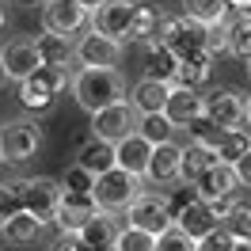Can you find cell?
Listing matches in <instances>:
<instances>
[{
  "mask_svg": "<svg viewBox=\"0 0 251 251\" xmlns=\"http://www.w3.org/2000/svg\"><path fill=\"white\" fill-rule=\"evenodd\" d=\"M156 42H164L179 61L225 53V34H221V27L209 31V27H202V23L187 19L183 12H179V16H168V12H164V23H160V38Z\"/></svg>",
  "mask_w": 251,
  "mask_h": 251,
  "instance_id": "1",
  "label": "cell"
},
{
  "mask_svg": "<svg viewBox=\"0 0 251 251\" xmlns=\"http://www.w3.org/2000/svg\"><path fill=\"white\" fill-rule=\"evenodd\" d=\"M69 92H73L80 110L99 114V110H107L126 99V80L114 69H76L73 80H69Z\"/></svg>",
  "mask_w": 251,
  "mask_h": 251,
  "instance_id": "2",
  "label": "cell"
},
{
  "mask_svg": "<svg viewBox=\"0 0 251 251\" xmlns=\"http://www.w3.org/2000/svg\"><path fill=\"white\" fill-rule=\"evenodd\" d=\"M69 80H73V73H65V69H38L31 80L19 84V103H23V110H27L31 118L50 114V110L57 107V99L65 95Z\"/></svg>",
  "mask_w": 251,
  "mask_h": 251,
  "instance_id": "3",
  "label": "cell"
},
{
  "mask_svg": "<svg viewBox=\"0 0 251 251\" xmlns=\"http://www.w3.org/2000/svg\"><path fill=\"white\" fill-rule=\"evenodd\" d=\"M12 183H16V194H19L23 213L38 217L42 225H53L57 209H61V198H65L61 183L50 179V175H23V179H12Z\"/></svg>",
  "mask_w": 251,
  "mask_h": 251,
  "instance_id": "4",
  "label": "cell"
},
{
  "mask_svg": "<svg viewBox=\"0 0 251 251\" xmlns=\"http://www.w3.org/2000/svg\"><path fill=\"white\" fill-rule=\"evenodd\" d=\"M42 149V126L38 118H12L0 126V164H27Z\"/></svg>",
  "mask_w": 251,
  "mask_h": 251,
  "instance_id": "5",
  "label": "cell"
},
{
  "mask_svg": "<svg viewBox=\"0 0 251 251\" xmlns=\"http://www.w3.org/2000/svg\"><path fill=\"white\" fill-rule=\"evenodd\" d=\"M126 228H137V232H149V236H164L168 228H175V213L168 205V194L145 187V194L126 209Z\"/></svg>",
  "mask_w": 251,
  "mask_h": 251,
  "instance_id": "6",
  "label": "cell"
},
{
  "mask_svg": "<svg viewBox=\"0 0 251 251\" xmlns=\"http://www.w3.org/2000/svg\"><path fill=\"white\" fill-rule=\"evenodd\" d=\"M141 194H145V179L126 175L122 168H114V172L95 179V205H99L103 213H126Z\"/></svg>",
  "mask_w": 251,
  "mask_h": 251,
  "instance_id": "7",
  "label": "cell"
},
{
  "mask_svg": "<svg viewBox=\"0 0 251 251\" xmlns=\"http://www.w3.org/2000/svg\"><path fill=\"white\" fill-rule=\"evenodd\" d=\"M42 31L61 34L73 42L76 34L92 31V12L76 0H50V4H42Z\"/></svg>",
  "mask_w": 251,
  "mask_h": 251,
  "instance_id": "8",
  "label": "cell"
},
{
  "mask_svg": "<svg viewBox=\"0 0 251 251\" xmlns=\"http://www.w3.org/2000/svg\"><path fill=\"white\" fill-rule=\"evenodd\" d=\"M202 114L221 129H236L244 126V95L225 84H209L202 92Z\"/></svg>",
  "mask_w": 251,
  "mask_h": 251,
  "instance_id": "9",
  "label": "cell"
},
{
  "mask_svg": "<svg viewBox=\"0 0 251 251\" xmlns=\"http://www.w3.org/2000/svg\"><path fill=\"white\" fill-rule=\"evenodd\" d=\"M137 122H141V114L133 110L129 99H122V103L92 114V137H99V141H107V145H118V141L137 133Z\"/></svg>",
  "mask_w": 251,
  "mask_h": 251,
  "instance_id": "10",
  "label": "cell"
},
{
  "mask_svg": "<svg viewBox=\"0 0 251 251\" xmlns=\"http://www.w3.org/2000/svg\"><path fill=\"white\" fill-rule=\"evenodd\" d=\"M122 42H114L99 31H84L76 38V69H114L122 65Z\"/></svg>",
  "mask_w": 251,
  "mask_h": 251,
  "instance_id": "11",
  "label": "cell"
},
{
  "mask_svg": "<svg viewBox=\"0 0 251 251\" xmlns=\"http://www.w3.org/2000/svg\"><path fill=\"white\" fill-rule=\"evenodd\" d=\"M0 69H4V76L23 84V80H31L42 61H38V50H34V38L27 34H16V38H8L4 46H0Z\"/></svg>",
  "mask_w": 251,
  "mask_h": 251,
  "instance_id": "12",
  "label": "cell"
},
{
  "mask_svg": "<svg viewBox=\"0 0 251 251\" xmlns=\"http://www.w3.org/2000/svg\"><path fill=\"white\" fill-rule=\"evenodd\" d=\"M141 0H107L103 8H95L92 16V31L107 34L114 42H129V27H133V16H137Z\"/></svg>",
  "mask_w": 251,
  "mask_h": 251,
  "instance_id": "13",
  "label": "cell"
},
{
  "mask_svg": "<svg viewBox=\"0 0 251 251\" xmlns=\"http://www.w3.org/2000/svg\"><path fill=\"white\" fill-rule=\"evenodd\" d=\"M92 217H99L95 194H65L53 225L61 228V236H80V232H84V225H88Z\"/></svg>",
  "mask_w": 251,
  "mask_h": 251,
  "instance_id": "14",
  "label": "cell"
},
{
  "mask_svg": "<svg viewBox=\"0 0 251 251\" xmlns=\"http://www.w3.org/2000/svg\"><path fill=\"white\" fill-rule=\"evenodd\" d=\"M194 190H198V198L202 202H225V198H240V179H236V168L232 164H213L209 172L194 183Z\"/></svg>",
  "mask_w": 251,
  "mask_h": 251,
  "instance_id": "15",
  "label": "cell"
},
{
  "mask_svg": "<svg viewBox=\"0 0 251 251\" xmlns=\"http://www.w3.org/2000/svg\"><path fill=\"white\" fill-rule=\"evenodd\" d=\"M122 228H126V225H122L118 213H103V209H99V217L88 221V225H84V232H80L76 240L84 244V251H114Z\"/></svg>",
  "mask_w": 251,
  "mask_h": 251,
  "instance_id": "16",
  "label": "cell"
},
{
  "mask_svg": "<svg viewBox=\"0 0 251 251\" xmlns=\"http://www.w3.org/2000/svg\"><path fill=\"white\" fill-rule=\"evenodd\" d=\"M179 160H183V145H156L152 149V160H149V172H145V183L149 187H168L172 190L179 183Z\"/></svg>",
  "mask_w": 251,
  "mask_h": 251,
  "instance_id": "17",
  "label": "cell"
},
{
  "mask_svg": "<svg viewBox=\"0 0 251 251\" xmlns=\"http://www.w3.org/2000/svg\"><path fill=\"white\" fill-rule=\"evenodd\" d=\"M34 50H38V61L42 69H65V73H76V42H69L61 34H34Z\"/></svg>",
  "mask_w": 251,
  "mask_h": 251,
  "instance_id": "18",
  "label": "cell"
},
{
  "mask_svg": "<svg viewBox=\"0 0 251 251\" xmlns=\"http://www.w3.org/2000/svg\"><path fill=\"white\" fill-rule=\"evenodd\" d=\"M225 34V53H232L236 61H251V8H236L232 16L221 23Z\"/></svg>",
  "mask_w": 251,
  "mask_h": 251,
  "instance_id": "19",
  "label": "cell"
},
{
  "mask_svg": "<svg viewBox=\"0 0 251 251\" xmlns=\"http://www.w3.org/2000/svg\"><path fill=\"white\" fill-rule=\"evenodd\" d=\"M114 160H118V168H122L126 175H137V179H145V172H149V160H152V145L145 141L141 133H133V137H126V141L114 145Z\"/></svg>",
  "mask_w": 251,
  "mask_h": 251,
  "instance_id": "20",
  "label": "cell"
},
{
  "mask_svg": "<svg viewBox=\"0 0 251 251\" xmlns=\"http://www.w3.org/2000/svg\"><path fill=\"white\" fill-rule=\"evenodd\" d=\"M76 168H84L88 175H107L118 168V160H114V145L107 141H99V137H88V141H80L76 149Z\"/></svg>",
  "mask_w": 251,
  "mask_h": 251,
  "instance_id": "21",
  "label": "cell"
},
{
  "mask_svg": "<svg viewBox=\"0 0 251 251\" xmlns=\"http://www.w3.org/2000/svg\"><path fill=\"white\" fill-rule=\"evenodd\" d=\"M175 228H179V232H187L190 240L198 244L202 236H209L213 228H221V225H217V217H213L209 202L198 198V202H190L187 209H179V213H175Z\"/></svg>",
  "mask_w": 251,
  "mask_h": 251,
  "instance_id": "22",
  "label": "cell"
},
{
  "mask_svg": "<svg viewBox=\"0 0 251 251\" xmlns=\"http://www.w3.org/2000/svg\"><path fill=\"white\" fill-rule=\"evenodd\" d=\"M202 114V92H190V88H172L168 95V107H164V118L175 126V129H187L194 118Z\"/></svg>",
  "mask_w": 251,
  "mask_h": 251,
  "instance_id": "23",
  "label": "cell"
},
{
  "mask_svg": "<svg viewBox=\"0 0 251 251\" xmlns=\"http://www.w3.org/2000/svg\"><path fill=\"white\" fill-rule=\"evenodd\" d=\"M168 95H172V84H160V80H137L133 84V92H129V103H133V110L137 114H164V107H168Z\"/></svg>",
  "mask_w": 251,
  "mask_h": 251,
  "instance_id": "24",
  "label": "cell"
},
{
  "mask_svg": "<svg viewBox=\"0 0 251 251\" xmlns=\"http://www.w3.org/2000/svg\"><path fill=\"white\" fill-rule=\"evenodd\" d=\"M145 50H149V57H145L141 76H145V80H160V84H175L179 57H175V53L164 46V42H152V46H145Z\"/></svg>",
  "mask_w": 251,
  "mask_h": 251,
  "instance_id": "25",
  "label": "cell"
},
{
  "mask_svg": "<svg viewBox=\"0 0 251 251\" xmlns=\"http://www.w3.org/2000/svg\"><path fill=\"white\" fill-rule=\"evenodd\" d=\"M217 164V152L213 149H198V145H183V160H179V183L194 187L209 168Z\"/></svg>",
  "mask_w": 251,
  "mask_h": 251,
  "instance_id": "26",
  "label": "cell"
},
{
  "mask_svg": "<svg viewBox=\"0 0 251 251\" xmlns=\"http://www.w3.org/2000/svg\"><path fill=\"white\" fill-rule=\"evenodd\" d=\"M213 80V57H190V61H179L175 69V84L172 88H190V92H205Z\"/></svg>",
  "mask_w": 251,
  "mask_h": 251,
  "instance_id": "27",
  "label": "cell"
},
{
  "mask_svg": "<svg viewBox=\"0 0 251 251\" xmlns=\"http://www.w3.org/2000/svg\"><path fill=\"white\" fill-rule=\"evenodd\" d=\"M183 16L202 23V27H209V31H217L221 23L232 16V4L228 0H187L183 4Z\"/></svg>",
  "mask_w": 251,
  "mask_h": 251,
  "instance_id": "28",
  "label": "cell"
},
{
  "mask_svg": "<svg viewBox=\"0 0 251 251\" xmlns=\"http://www.w3.org/2000/svg\"><path fill=\"white\" fill-rule=\"evenodd\" d=\"M160 23H164V12H156L152 4H145L137 8V16H133V27H129V42H141V46H152L160 38ZM126 42V46H129Z\"/></svg>",
  "mask_w": 251,
  "mask_h": 251,
  "instance_id": "29",
  "label": "cell"
},
{
  "mask_svg": "<svg viewBox=\"0 0 251 251\" xmlns=\"http://www.w3.org/2000/svg\"><path fill=\"white\" fill-rule=\"evenodd\" d=\"M251 152V126H236V129H225V137L217 145V160L221 164H236Z\"/></svg>",
  "mask_w": 251,
  "mask_h": 251,
  "instance_id": "30",
  "label": "cell"
},
{
  "mask_svg": "<svg viewBox=\"0 0 251 251\" xmlns=\"http://www.w3.org/2000/svg\"><path fill=\"white\" fill-rule=\"evenodd\" d=\"M42 232H46V225L38 217H31V213H19V217H12L4 228H0V236H4L8 244H16V248L19 244H34Z\"/></svg>",
  "mask_w": 251,
  "mask_h": 251,
  "instance_id": "31",
  "label": "cell"
},
{
  "mask_svg": "<svg viewBox=\"0 0 251 251\" xmlns=\"http://www.w3.org/2000/svg\"><path fill=\"white\" fill-rule=\"evenodd\" d=\"M137 133H141L145 141H149L152 149H156V145H172L179 129H175V126L168 122L164 114H145L141 122H137Z\"/></svg>",
  "mask_w": 251,
  "mask_h": 251,
  "instance_id": "32",
  "label": "cell"
},
{
  "mask_svg": "<svg viewBox=\"0 0 251 251\" xmlns=\"http://www.w3.org/2000/svg\"><path fill=\"white\" fill-rule=\"evenodd\" d=\"M183 133H187V145H198V149H213V152H217L221 137H225V129H221V126H213L209 118H205V114H198V118H194V122H190Z\"/></svg>",
  "mask_w": 251,
  "mask_h": 251,
  "instance_id": "33",
  "label": "cell"
},
{
  "mask_svg": "<svg viewBox=\"0 0 251 251\" xmlns=\"http://www.w3.org/2000/svg\"><path fill=\"white\" fill-rule=\"evenodd\" d=\"M57 183H61L65 194H95V175H88L84 168H76V164H73V168H65Z\"/></svg>",
  "mask_w": 251,
  "mask_h": 251,
  "instance_id": "34",
  "label": "cell"
},
{
  "mask_svg": "<svg viewBox=\"0 0 251 251\" xmlns=\"http://www.w3.org/2000/svg\"><path fill=\"white\" fill-rule=\"evenodd\" d=\"M114 251H156V236L137 232V228H122V236H118Z\"/></svg>",
  "mask_w": 251,
  "mask_h": 251,
  "instance_id": "35",
  "label": "cell"
},
{
  "mask_svg": "<svg viewBox=\"0 0 251 251\" xmlns=\"http://www.w3.org/2000/svg\"><path fill=\"white\" fill-rule=\"evenodd\" d=\"M194 251H236V236L221 225V228H213L209 236H202V240L194 244Z\"/></svg>",
  "mask_w": 251,
  "mask_h": 251,
  "instance_id": "36",
  "label": "cell"
},
{
  "mask_svg": "<svg viewBox=\"0 0 251 251\" xmlns=\"http://www.w3.org/2000/svg\"><path fill=\"white\" fill-rule=\"evenodd\" d=\"M19 213H23V205H19L16 183H0V228H4L12 217H19Z\"/></svg>",
  "mask_w": 251,
  "mask_h": 251,
  "instance_id": "37",
  "label": "cell"
},
{
  "mask_svg": "<svg viewBox=\"0 0 251 251\" xmlns=\"http://www.w3.org/2000/svg\"><path fill=\"white\" fill-rule=\"evenodd\" d=\"M225 228H228L236 240H244V244H248V240H251V205L240 202V205L232 209V217L225 221Z\"/></svg>",
  "mask_w": 251,
  "mask_h": 251,
  "instance_id": "38",
  "label": "cell"
},
{
  "mask_svg": "<svg viewBox=\"0 0 251 251\" xmlns=\"http://www.w3.org/2000/svg\"><path fill=\"white\" fill-rule=\"evenodd\" d=\"M156 251H194V240L179 228H168L164 236H156Z\"/></svg>",
  "mask_w": 251,
  "mask_h": 251,
  "instance_id": "39",
  "label": "cell"
},
{
  "mask_svg": "<svg viewBox=\"0 0 251 251\" xmlns=\"http://www.w3.org/2000/svg\"><path fill=\"white\" fill-rule=\"evenodd\" d=\"M168 194V205H172V213H179V209H187L190 202H198V190L187 187V183H175L172 190H164Z\"/></svg>",
  "mask_w": 251,
  "mask_h": 251,
  "instance_id": "40",
  "label": "cell"
},
{
  "mask_svg": "<svg viewBox=\"0 0 251 251\" xmlns=\"http://www.w3.org/2000/svg\"><path fill=\"white\" fill-rule=\"evenodd\" d=\"M232 168H236V179H240V187H248V190H251V152H248L244 160H236Z\"/></svg>",
  "mask_w": 251,
  "mask_h": 251,
  "instance_id": "41",
  "label": "cell"
},
{
  "mask_svg": "<svg viewBox=\"0 0 251 251\" xmlns=\"http://www.w3.org/2000/svg\"><path fill=\"white\" fill-rule=\"evenodd\" d=\"M50 251H84V244H80L76 236H61V240H57Z\"/></svg>",
  "mask_w": 251,
  "mask_h": 251,
  "instance_id": "42",
  "label": "cell"
},
{
  "mask_svg": "<svg viewBox=\"0 0 251 251\" xmlns=\"http://www.w3.org/2000/svg\"><path fill=\"white\" fill-rule=\"evenodd\" d=\"M76 4H84V8H88V12H92V16H95V8H103L107 0H76Z\"/></svg>",
  "mask_w": 251,
  "mask_h": 251,
  "instance_id": "43",
  "label": "cell"
},
{
  "mask_svg": "<svg viewBox=\"0 0 251 251\" xmlns=\"http://www.w3.org/2000/svg\"><path fill=\"white\" fill-rule=\"evenodd\" d=\"M244 126H251V95L244 99Z\"/></svg>",
  "mask_w": 251,
  "mask_h": 251,
  "instance_id": "44",
  "label": "cell"
},
{
  "mask_svg": "<svg viewBox=\"0 0 251 251\" xmlns=\"http://www.w3.org/2000/svg\"><path fill=\"white\" fill-rule=\"evenodd\" d=\"M228 4H232V12H236V8H240V12H244V8H251V0H228Z\"/></svg>",
  "mask_w": 251,
  "mask_h": 251,
  "instance_id": "45",
  "label": "cell"
},
{
  "mask_svg": "<svg viewBox=\"0 0 251 251\" xmlns=\"http://www.w3.org/2000/svg\"><path fill=\"white\" fill-rule=\"evenodd\" d=\"M4 23H8V8L0 4V31H4Z\"/></svg>",
  "mask_w": 251,
  "mask_h": 251,
  "instance_id": "46",
  "label": "cell"
},
{
  "mask_svg": "<svg viewBox=\"0 0 251 251\" xmlns=\"http://www.w3.org/2000/svg\"><path fill=\"white\" fill-rule=\"evenodd\" d=\"M236 251H251V244H244V240H236Z\"/></svg>",
  "mask_w": 251,
  "mask_h": 251,
  "instance_id": "47",
  "label": "cell"
},
{
  "mask_svg": "<svg viewBox=\"0 0 251 251\" xmlns=\"http://www.w3.org/2000/svg\"><path fill=\"white\" fill-rule=\"evenodd\" d=\"M4 84H8V76H4V69H0V88H4Z\"/></svg>",
  "mask_w": 251,
  "mask_h": 251,
  "instance_id": "48",
  "label": "cell"
},
{
  "mask_svg": "<svg viewBox=\"0 0 251 251\" xmlns=\"http://www.w3.org/2000/svg\"><path fill=\"white\" fill-rule=\"evenodd\" d=\"M172 4H179V8H183V4H187V0H172Z\"/></svg>",
  "mask_w": 251,
  "mask_h": 251,
  "instance_id": "49",
  "label": "cell"
},
{
  "mask_svg": "<svg viewBox=\"0 0 251 251\" xmlns=\"http://www.w3.org/2000/svg\"><path fill=\"white\" fill-rule=\"evenodd\" d=\"M248 76H251V61H248Z\"/></svg>",
  "mask_w": 251,
  "mask_h": 251,
  "instance_id": "50",
  "label": "cell"
},
{
  "mask_svg": "<svg viewBox=\"0 0 251 251\" xmlns=\"http://www.w3.org/2000/svg\"><path fill=\"white\" fill-rule=\"evenodd\" d=\"M42 4H50V0H42Z\"/></svg>",
  "mask_w": 251,
  "mask_h": 251,
  "instance_id": "51",
  "label": "cell"
},
{
  "mask_svg": "<svg viewBox=\"0 0 251 251\" xmlns=\"http://www.w3.org/2000/svg\"><path fill=\"white\" fill-rule=\"evenodd\" d=\"M248 244H251V240H248Z\"/></svg>",
  "mask_w": 251,
  "mask_h": 251,
  "instance_id": "52",
  "label": "cell"
}]
</instances>
